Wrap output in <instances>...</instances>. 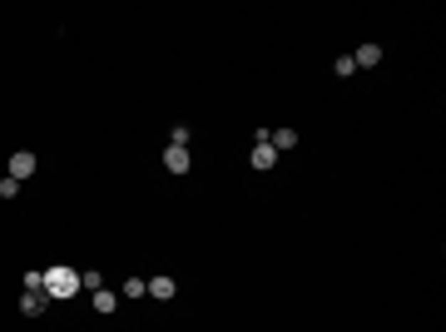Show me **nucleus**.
Wrapping results in <instances>:
<instances>
[{
  "instance_id": "obj_4",
  "label": "nucleus",
  "mask_w": 446,
  "mask_h": 332,
  "mask_svg": "<svg viewBox=\"0 0 446 332\" xmlns=\"http://www.w3.org/2000/svg\"><path fill=\"white\" fill-rule=\"evenodd\" d=\"M144 293H149V298H159V303H169V298L179 293V283H174L169 273H159V278H149V283H144Z\"/></svg>"
},
{
  "instance_id": "obj_1",
  "label": "nucleus",
  "mask_w": 446,
  "mask_h": 332,
  "mask_svg": "<svg viewBox=\"0 0 446 332\" xmlns=\"http://www.w3.org/2000/svg\"><path fill=\"white\" fill-rule=\"evenodd\" d=\"M75 293H80V273H75V268H65V263L45 268V298H50V303L75 298Z\"/></svg>"
},
{
  "instance_id": "obj_6",
  "label": "nucleus",
  "mask_w": 446,
  "mask_h": 332,
  "mask_svg": "<svg viewBox=\"0 0 446 332\" xmlns=\"http://www.w3.org/2000/svg\"><path fill=\"white\" fill-rule=\"evenodd\" d=\"M352 65H357V70H372V65H382V45H357Z\"/></svg>"
},
{
  "instance_id": "obj_9",
  "label": "nucleus",
  "mask_w": 446,
  "mask_h": 332,
  "mask_svg": "<svg viewBox=\"0 0 446 332\" xmlns=\"http://www.w3.org/2000/svg\"><path fill=\"white\" fill-rule=\"evenodd\" d=\"M114 308H119V293H105V288H95V313H105V318H110Z\"/></svg>"
},
{
  "instance_id": "obj_3",
  "label": "nucleus",
  "mask_w": 446,
  "mask_h": 332,
  "mask_svg": "<svg viewBox=\"0 0 446 332\" xmlns=\"http://www.w3.org/2000/svg\"><path fill=\"white\" fill-rule=\"evenodd\" d=\"M248 164H253V169H263V174H268V169H273V164H278V149H273V144H268V139H253V154H248Z\"/></svg>"
},
{
  "instance_id": "obj_8",
  "label": "nucleus",
  "mask_w": 446,
  "mask_h": 332,
  "mask_svg": "<svg viewBox=\"0 0 446 332\" xmlns=\"http://www.w3.org/2000/svg\"><path fill=\"white\" fill-rule=\"evenodd\" d=\"M268 144L283 154V149H293V144H298V129H268Z\"/></svg>"
},
{
  "instance_id": "obj_5",
  "label": "nucleus",
  "mask_w": 446,
  "mask_h": 332,
  "mask_svg": "<svg viewBox=\"0 0 446 332\" xmlns=\"http://www.w3.org/2000/svg\"><path fill=\"white\" fill-rule=\"evenodd\" d=\"M189 164H194V159H189V149H179V144H169V149H164V169H169V174H189Z\"/></svg>"
},
{
  "instance_id": "obj_13",
  "label": "nucleus",
  "mask_w": 446,
  "mask_h": 332,
  "mask_svg": "<svg viewBox=\"0 0 446 332\" xmlns=\"http://www.w3.org/2000/svg\"><path fill=\"white\" fill-rule=\"evenodd\" d=\"M15 194H20V184H15V179L5 174V179H0V199H15Z\"/></svg>"
},
{
  "instance_id": "obj_7",
  "label": "nucleus",
  "mask_w": 446,
  "mask_h": 332,
  "mask_svg": "<svg viewBox=\"0 0 446 332\" xmlns=\"http://www.w3.org/2000/svg\"><path fill=\"white\" fill-rule=\"evenodd\" d=\"M45 308H50V298H45V293H20V313H25V318H40Z\"/></svg>"
},
{
  "instance_id": "obj_12",
  "label": "nucleus",
  "mask_w": 446,
  "mask_h": 332,
  "mask_svg": "<svg viewBox=\"0 0 446 332\" xmlns=\"http://www.w3.org/2000/svg\"><path fill=\"white\" fill-rule=\"evenodd\" d=\"M337 75H342V80H347V75H357V65H352V55H337V65H333Z\"/></svg>"
},
{
  "instance_id": "obj_10",
  "label": "nucleus",
  "mask_w": 446,
  "mask_h": 332,
  "mask_svg": "<svg viewBox=\"0 0 446 332\" xmlns=\"http://www.w3.org/2000/svg\"><path fill=\"white\" fill-rule=\"evenodd\" d=\"M189 139H194V129H189V124H174V129H169V144H179V149H189Z\"/></svg>"
},
{
  "instance_id": "obj_2",
  "label": "nucleus",
  "mask_w": 446,
  "mask_h": 332,
  "mask_svg": "<svg viewBox=\"0 0 446 332\" xmlns=\"http://www.w3.org/2000/svg\"><path fill=\"white\" fill-rule=\"evenodd\" d=\"M35 169H40V159H35L30 149H20V154H10V164H5V174H10L15 184H25V179H30Z\"/></svg>"
},
{
  "instance_id": "obj_11",
  "label": "nucleus",
  "mask_w": 446,
  "mask_h": 332,
  "mask_svg": "<svg viewBox=\"0 0 446 332\" xmlns=\"http://www.w3.org/2000/svg\"><path fill=\"white\" fill-rule=\"evenodd\" d=\"M124 298H149L144 293V278H124Z\"/></svg>"
}]
</instances>
